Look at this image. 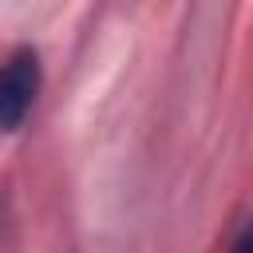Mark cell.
I'll list each match as a JSON object with an SVG mask.
<instances>
[{"mask_svg":"<svg viewBox=\"0 0 253 253\" xmlns=\"http://www.w3.org/2000/svg\"><path fill=\"white\" fill-rule=\"evenodd\" d=\"M40 91V55L32 47L12 51L0 63V130H16Z\"/></svg>","mask_w":253,"mask_h":253,"instance_id":"1","label":"cell"},{"mask_svg":"<svg viewBox=\"0 0 253 253\" xmlns=\"http://www.w3.org/2000/svg\"><path fill=\"white\" fill-rule=\"evenodd\" d=\"M229 253H253V213L245 217V225L237 229V237H233V249Z\"/></svg>","mask_w":253,"mask_h":253,"instance_id":"2","label":"cell"}]
</instances>
